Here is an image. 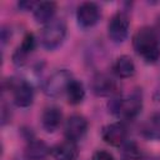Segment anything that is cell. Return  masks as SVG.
<instances>
[{"instance_id":"obj_1","label":"cell","mask_w":160,"mask_h":160,"mask_svg":"<svg viewBox=\"0 0 160 160\" xmlns=\"http://www.w3.org/2000/svg\"><path fill=\"white\" fill-rule=\"evenodd\" d=\"M134 50L146 62H155L160 58V41L152 28L144 26L136 31L132 39Z\"/></svg>"},{"instance_id":"obj_2","label":"cell","mask_w":160,"mask_h":160,"mask_svg":"<svg viewBox=\"0 0 160 160\" xmlns=\"http://www.w3.org/2000/svg\"><path fill=\"white\" fill-rule=\"evenodd\" d=\"M142 106L141 95L139 92H132L126 98H116L109 104V109L118 116L121 118H135Z\"/></svg>"},{"instance_id":"obj_3","label":"cell","mask_w":160,"mask_h":160,"mask_svg":"<svg viewBox=\"0 0 160 160\" xmlns=\"http://www.w3.org/2000/svg\"><path fill=\"white\" fill-rule=\"evenodd\" d=\"M66 35V25L62 19H54L48 22L41 32V44L45 49L52 50L58 48Z\"/></svg>"},{"instance_id":"obj_4","label":"cell","mask_w":160,"mask_h":160,"mask_svg":"<svg viewBox=\"0 0 160 160\" xmlns=\"http://www.w3.org/2000/svg\"><path fill=\"white\" fill-rule=\"evenodd\" d=\"M72 81V75L69 70L61 69L55 71L45 82L44 92L50 98H58L66 92L69 84Z\"/></svg>"},{"instance_id":"obj_5","label":"cell","mask_w":160,"mask_h":160,"mask_svg":"<svg viewBox=\"0 0 160 160\" xmlns=\"http://www.w3.org/2000/svg\"><path fill=\"white\" fill-rule=\"evenodd\" d=\"M129 18L124 14V12H118L115 14L109 25H108V34L109 38L114 41V42H122L129 32Z\"/></svg>"},{"instance_id":"obj_6","label":"cell","mask_w":160,"mask_h":160,"mask_svg":"<svg viewBox=\"0 0 160 160\" xmlns=\"http://www.w3.org/2000/svg\"><path fill=\"white\" fill-rule=\"evenodd\" d=\"M99 18H100V10L95 2L86 1V2H82L78 8L76 19H78V22L82 28L94 26L99 21Z\"/></svg>"},{"instance_id":"obj_7","label":"cell","mask_w":160,"mask_h":160,"mask_svg":"<svg viewBox=\"0 0 160 160\" xmlns=\"http://www.w3.org/2000/svg\"><path fill=\"white\" fill-rule=\"evenodd\" d=\"M102 140L111 146H120L126 139V128L121 122H111L102 128Z\"/></svg>"},{"instance_id":"obj_8","label":"cell","mask_w":160,"mask_h":160,"mask_svg":"<svg viewBox=\"0 0 160 160\" xmlns=\"http://www.w3.org/2000/svg\"><path fill=\"white\" fill-rule=\"evenodd\" d=\"M88 130V121L81 115H71L65 122V136L68 140L76 141L81 139Z\"/></svg>"},{"instance_id":"obj_9","label":"cell","mask_w":160,"mask_h":160,"mask_svg":"<svg viewBox=\"0 0 160 160\" xmlns=\"http://www.w3.org/2000/svg\"><path fill=\"white\" fill-rule=\"evenodd\" d=\"M91 89L94 94L98 96H109L115 92L116 84L110 76L105 74H98L92 79Z\"/></svg>"},{"instance_id":"obj_10","label":"cell","mask_w":160,"mask_h":160,"mask_svg":"<svg viewBox=\"0 0 160 160\" xmlns=\"http://www.w3.org/2000/svg\"><path fill=\"white\" fill-rule=\"evenodd\" d=\"M32 100H34V90L29 82L21 81L14 88V102L16 106L28 108L32 104Z\"/></svg>"},{"instance_id":"obj_11","label":"cell","mask_w":160,"mask_h":160,"mask_svg":"<svg viewBox=\"0 0 160 160\" xmlns=\"http://www.w3.org/2000/svg\"><path fill=\"white\" fill-rule=\"evenodd\" d=\"M51 154L56 160H76L79 156V150L75 141L65 140L51 149Z\"/></svg>"},{"instance_id":"obj_12","label":"cell","mask_w":160,"mask_h":160,"mask_svg":"<svg viewBox=\"0 0 160 160\" xmlns=\"http://www.w3.org/2000/svg\"><path fill=\"white\" fill-rule=\"evenodd\" d=\"M61 120H62V112L56 106L45 109V111L42 112V116H41L42 128L48 132H54L55 130H58V128L61 124Z\"/></svg>"},{"instance_id":"obj_13","label":"cell","mask_w":160,"mask_h":160,"mask_svg":"<svg viewBox=\"0 0 160 160\" xmlns=\"http://www.w3.org/2000/svg\"><path fill=\"white\" fill-rule=\"evenodd\" d=\"M56 12V4L54 1H42L38 2L36 8L34 9V18L36 22L48 24L54 20V15Z\"/></svg>"},{"instance_id":"obj_14","label":"cell","mask_w":160,"mask_h":160,"mask_svg":"<svg viewBox=\"0 0 160 160\" xmlns=\"http://www.w3.org/2000/svg\"><path fill=\"white\" fill-rule=\"evenodd\" d=\"M35 48V38L32 34H26L22 39L21 45L15 50L12 55V60L16 65H22L28 58V55L34 50Z\"/></svg>"},{"instance_id":"obj_15","label":"cell","mask_w":160,"mask_h":160,"mask_svg":"<svg viewBox=\"0 0 160 160\" xmlns=\"http://www.w3.org/2000/svg\"><path fill=\"white\" fill-rule=\"evenodd\" d=\"M49 152L50 149L41 140H32L25 148V158L28 160H42Z\"/></svg>"},{"instance_id":"obj_16","label":"cell","mask_w":160,"mask_h":160,"mask_svg":"<svg viewBox=\"0 0 160 160\" xmlns=\"http://www.w3.org/2000/svg\"><path fill=\"white\" fill-rule=\"evenodd\" d=\"M114 71L119 78H122V79L131 78L135 74V64L130 56L122 55L116 59L114 64Z\"/></svg>"},{"instance_id":"obj_17","label":"cell","mask_w":160,"mask_h":160,"mask_svg":"<svg viewBox=\"0 0 160 160\" xmlns=\"http://www.w3.org/2000/svg\"><path fill=\"white\" fill-rule=\"evenodd\" d=\"M66 96H68V101L71 105H78L80 104L84 98H85V89L82 82H80L79 80L72 79V81L69 84L68 90H66Z\"/></svg>"},{"instance_id":"obj_18","label":"cell","mask_w":160,"mask_h":160,"mask_svg":"<svg viewBox=\"0 0 160 160\" xmlns=\"http://www.w3.org/2000/svg\"><path fill=\"white\" fill-rule=\"evenodd\" d=\"M122 156L125 160H139L141 158V152L139 146L134 141H126L122 144Z\"/></svg>"},{"instance_id":"obj_19","label":"cell","mask_w":160,"mask_h":160,"mask_svg":"<svg viewBox=\"0 0 160 160\" xmlns=\"http://www.w3.org/2000/svg\"><path fill=\"white\" fill-rule=\"evenodd\" d=\"M144 132L148 138H151V139L160 138V116L151 119V121L144 129Z\"/></svg>"},{"instance_id":"obj_20","label":"cell","mask_w":160,"mask_h":160,"mask_svg":"<svg viewBox=\"0 0 160 160\" xmlns=\"http://www.w3.org/2000/svg\"><path fill=\"white\" fill-rule=\"evenodd\" d=\"M91 160H114V158L110 152H108L105 150H99L92 155Z\"/></svg>"},{"instance_id":"obj_21","label":"cell","mask_w":160,"mask_h":160,"mask_svg":"<svg viewBox=\"0 0 160 160\" xmlns=\"http://www.w3.org/2000/svg\"><path fill=\"white\" fill-rule=\"evenodd\" d=\"M38 2L35 1H20L19 2V8L22 10H34L36 8Z\"/></svg>"},{"instance_id":"obj_22","label":"cell","mask_w":160,"mask_h":160,"mask_svg":"<svg viewBox=\"0 0 160 160\" xmlns=\"http://www.w3.org/2000/svg\"><path fill=\"white\" fill-rule=\"evenodd\" d=\"M152 30H154V32H155V35H156L158 40L160 41V16H158V18H156V21H155V25H154Z\"/></svg>"},{"instance_id":"obj_23","label":"cell","mask_w":160,"mask_h":160,"mask_svg":"<svg viewBox=\"0 0 160 160\" xmlns=\"http://www.w3.org/2000/svg\"><path fill=\"white\" fill-rule=\"evenodd\" d=\"M155 99L156 100H160V82H159V86H158V89L155 91Z\"/></svg>"},{"instance_id":"obj_24","label":"cell","mask_w":160,"mask_h":160,"mask_svg":"<svg viewBox=\"0 0 160 160\" xmlns=\"http://www.w3.org/2000/svg\"><path fill=\"white\" fill-rule=\"evenodd\" d=\"M151 160H152V159H151ZM155 160H159V159H155Z\"/></svg>"}]
</instances>
